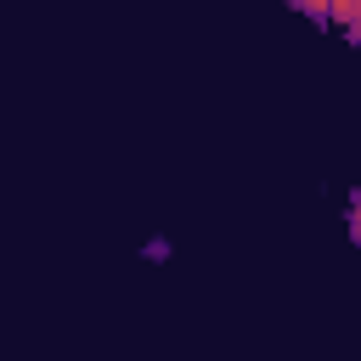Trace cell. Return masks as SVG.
Here are the masks:
<instances>
[{"label":"cell","instance_id":"cell-1","mask_svg":"<svg viewBox=\"0 0 361 361\" xmlns=\"http://www.w3.org/2000/svg\"><path fill=\"white\" fill-rule=\"evenodd\" d=\"M316 28H333L344 45H361V0H288Z\"/></svg>","mask_w":361,"mask_h":361},{"label":"cell","instance_id":"cell-2","mask_svg":"<svg viewBox=\"0 0 361 361\" xmlns=\"http://www.w3.org/2000/svg\"><path fill=\"white\" fill-rule=\"evenodd\" d=\"M344 226H350V243L361 248V186L350 192V209H344Z\"/></svg>","mask_w":361,"mask_h":361}]
</instances>
